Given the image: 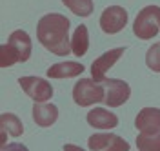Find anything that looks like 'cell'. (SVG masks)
<instances>
[{
  "label": "cell",
  "mask_w": 160,
  "mask_h": 151,
  "mask_svg": "<svg viewBox=\"0 0 160 151\" xmlns=\"http://www.w3.org/2000/svg\"><path fill=\"white\" fill-rule=\"evenodd\" d=\"M40 44L53 55L68 57L73 48L69 42V18L60 13L44 15L37 26Z\"/></svg>",
  "instance_id": "cell-1"
},
{
  "label": "cell",
  "mask_w": 160,
  "mask_h": 151,
  "mask_svg": "<svg viewBox=\"0 0 160 151\" xmlns=\"http://www.w3.org/2000/svg\"><path fill=\"white\" fill-rule=\"evenodd\" d=\"M31 57V38L26 31H13L6 44L0 46V66L9 68Z\"/></svg>",
  "instance_id": "cell-2"
},
{
  "label": "cell",
  "mask_w": 160,
  "mask_h": 151,
  "mask_svg": "<svg viewBox=\"0 0 160 151\" xmlns=\"http://www.w3.org/2000/svg\"><path fill=\"white\" fill-rule=\"evenodd\" d=\"M160 29V8L158 6H148L137 15L133 22V33L140 40H149L157 37Z\"/></svg>",
  "instance_id": "cell-3"
},
{
  "label": "cell",
  "mask_w": 160,
  "mask_h": 151,
  "mask_svg": "<svg viewBox=\"0 0 160 151\" xmlns=\"http://www.w3.org/2000/svg\"><path fill=\"white\" fill-rule=\"evenodd\" d=\"M106 98L104 88L98 86V82L93 78H80L73 86V100L82 108H88L91 104H98Z\"/></svg>",
  "instance_id": "cell-4"
},
{
  "label": "cell",
  "mask_w": 160,
  "mask_h": 151,
  "mask_svg": "<svg viewBox=\"0 0 160 151\" xmlns=\"http://www.w3.org/2000/svg\"><path fill=\"white\" fill-rule=\"evenodd\" d=\"M18 84L24 89V93L29 98H33L35 102H48L53 97V86L46 78H40V77H20Z\"/></svg>",
  "instance_id": "cell-5"
},
{
  "label": "cell",
  "mask_w": 160,
  "mask_h": 151,
  "mask_svg": "<svg viewBox=\"0 0 160 151\" xmlns=\"http://www.w3.org/2000/svg\"><path fill=\"white\" fill-rule=\"evenodd\" d=\"M91 151H129V144L113 133H95L88 140Z\"/></svg>",
  "instance_id": "cell-6"
},
{
  "label": "cell",
  "mask_w": 160,
  "mask_h": 151,
  "mask_svg": "<svg viewBox=\"0 0 160 151\" xmlns=\"http://www.w3.org/2000/svg\"><path fill=\"white\" fill-rule=\"evenodd\" d=\"M128 24V11L120 6H111L106 8L102 17H100V28L108 35H115L120 29H124Z\"/></svg>",
  "instance_id": "cell-7"
},
{
  "label": "cell",
  "mask_w": 160,
  "mask_h": 151,
  "mask_svg": "<svg viewBox=\"0 0 160 151\" xmlns=\"http://www.w3.org/2000/svg\"><path fill=\"white\" fill-rule=\"evenodd\" d=\"M124 51H126V48H115V49H109V51H106V53H102L98 58H95V62L91 64V75H93V80L95 82L108 80V78H106L108 69H109L111 66H113V64L124 55Z\"/></svg>",
  "instance_id": "cell-8"
},
{
  "label": "cell",
  "mask_w": 160,
  "mask_h": 151,
  "mask_svg": "<svg viewBox=\"0 0 160 151\" xmlns=\"http://www.w3.org/2000/svg\"><path fill=\"white\" fill-rule=\"evenodd\" d=\"M108 84V91H106V104L109 108H120L124 102H128L131 97V88L128 82L120 80V78H109L106 80Z\"/></svg>",
  "instance_id": "cell-9"
},
{
  "label": "cell",
  "mask_w": 160,
  "mask_h": 151,
  "mask_svg": "<svg viewBox=\"0 0 160 151\" xmlns=\"http://www.w3.org/2000/svg\"><path fill=\"white\" fill-rule=\"evenodd\" d=\"M137 129L142 133H158L160 131V109L158 108H144L135 118Z\"/></svg>",
  "instance_id": "cell-10"
},
{
  "label": "cell",
  "mask_w": 160,
  "mask_h": 151,
  "mask_svg": "<svg viewBox=\"0 0 160 151\" xmlns=\"http://www.w3.org/2000/svg\"><path fill=\"white\" fill-rule=\"evenodd\" d=\"M88 124L95 129H113L118 126V117L104 108H95L88 113Z\"/></svg>",
  "instance_id": "cell-11"
},
{
  "label": "cell",
  "mask_w": 160,
  "mask_h": 151,
  "mask_svg": "<svg viewBox=\"0 0 160 151\" xmlns=\"http://www.w3.org/2000/svg\"><path fill=\"white\" fill-rule=\"evenodd\" d=\"M58 118V108L55 104H46V102H35L33 104V120L42 128L53 126Z\"/></svg>",
  "instance_id": "cell-12"
},
{
  "label": "cell",
  "mask_w": 160,
  "mask_h": 151,
  "mask_svg": "<svg viewBox=\"0 0 160 151\" xmlns=\"http://www.w3.org/2000/svg\"><path fill=\"white\" fill-rule=\"evenodd\" d=\"M80 73H84V66L80 62H60L48 69V77L49 78H73V77H78Z\"/></svg>",
  "instance_id": "cell-13"
},
{
  "label": "cell",
  "mask_w": 160,
  "mask_h": 151,
  "mask_svg": "<svg viewBox=\"0 0 160 151\" xmlns=\"http://www.w3.org/2000/svg\"><path fill=\"white\" fill-rule=\"evenodd\" d=\"M71 48L73 53L77 57H84L88 49H89V33H88V26L80 24L78 28L73 33V38H71Z\"/></svg>",
  "instance_id": "cell-14"
},
{
  "label": "cell",
  "mask_w": 160,
  "mask_h": 151,
  "mask_svg": "<svg viewBox=\"0 0 160 151\" xmlns=\"http://www.w3.org/2000/svg\"><path fill=\"white\" fill-rule=\"evenodd\" d=\"M0 129H2V133H9L11 137H20L24 133V126L17 115L2 113L0 115Z\"/></svg>",
  "instance_id": "cell-15"
},
{
  "label": "cell",
  "mask_w": 160,
  "mask_h": 151,
  "mask_svg": "<svg viewBox=\"0 0 160 151\" xmlns=\"http://www.w3.org/2000/svg\"><path fill=\"white\" fill-rule=\"evenodd\" d=\"M138 151H160V131L158 133H140L137 137Z\"/></svg>",
  "instance_id": "cell-16"
},
{
  "label": "cell",
  "mask_w": 160,
  "mask_h": 151,
  "mask_svg": "<svg viewBox=\"0 0 160 151\" xmlns=\"http://www.w3.org/2000/svg\"><path fill=\"white\" fill-rule=\"evenodd\" d=\"M77 17H89L93 13V0H62Z\"/></svg>",
  "instance_id": "cell-17"
},
{
  "label": "cell",
  "mask_w": 160,
  "mask_h": 151,
  "mask_svg": "<svg viewBox=\"0 0 160 151\" xmlns=\"http://www.w3.org/2000/svg\"><path fill=\"white\" fill-rule=\"evenodd\" d=\"M146 64L151 71L160 73V42L153 44L146 53Z\"/></svg>",
  "instance_id": "cell-18"
},
{
  "label": "cell",
  "mask_w": 160,
  "mask_h": 151,
  "mask_svg": "<svg viewBox=\"0 0 160 151\" xmlns=\"http://www.w3.org/2000/svg\"><path fill=\"white\" fill-rule=\"evenodd\" d=\"M2 151H29L26 146H22V144H4L2 146Z\"/></svg>",
  "instance_id": "cell-19"
},
{
  "label": "cell",
  "mask_w": 160,
  "mask_h": 151,
  "mask_svg": "<svg viewBox=\"0 0 160 151\" xmlns=\"http://www.w3.org/2000/svg\"><path fill=\"white\" fill-rule=\"evenodd\" d=\"M64 151H86V149H82V148L75 146V144H66L64 146Z\"/></svg>",
  "instance_id": "cell-20"
}]
</instances>
